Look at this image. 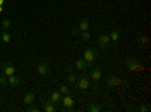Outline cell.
I'll list each match as a JSON object with an SVG mask.
<instances>
[{
	"instance_id": "obj_1",
	"label": "cell",
	"mask_w": 151,
	"mask_h": 112,
	"mask_svg": "<svg viewBox=\"0 0 151 112\" xmlns=\"http://www.w3.org/2000/svg\"><path fill=\"white\" fill-rule=\"evenodd\" d=\"M106 85L109 86V88H118V86H121V85L129 86L127 82H124L122 79H119L118 76H113V74H110V76L106 77Z\"/></svg>"
},
{
	"instance_id": "obj_2",
	"label": "cell",
	"mask_w": 151,
	"mask_h": 112,
	"mask_svg": "<svg viewBox=\"0 0 151 112\" xmlns=\"http://www.w3.org/2000/svg\"><path fill=\"white\" fill-rule=\"evenodd\" d=\"M97 56H98V52L95 50V48H92V47H89V48H86V50L83 52V59L88 62V64H94V61L97 59Z\"/></svg>"
},
{
	"instance_id": "obj_3",
	"label": "cell",
	"mask_w": 151,
	"mask_h": 112,
	"mask_svg": "<svg viewBox=\"0 0 151 112\" xmlns=\"http://www.w3.org/2000/svg\"><path fill=\"white\" fill-rule=\"evenodd\" d=\"M125 65H127V68L130 71H142L144 70L142 64H141L139 61H136L134 58H129L127 61H125Z\"/></svg>"
},
{
	"instance_id": "obj_4",
	"label": "cell",
	"mask_w": 151,
	"mask_h": 112,
	"mask_svg": "<svg viewBox=\"0 0 151 112\" xmlns=\"http://www.w3.org/2000/svg\"><path fill=\"white\" fill-rule=\"evenodd\" d=\"M0 68H2L5 76H12V74H15V71H17L15 65L12 64V62H3V64L0 65Z\"/></svg>"
},
{
	"instance_id": "obj_5",
	"label": "cell",
	"mask_w": 151,
	"mask_h": 112,
	"mask_svg": "<svg viewBox=\"0 0 151 112\" xmlns=\"http://www.w3.org/2000/svg\"><path fill=\"white\" fill-rule=\"evenodd\" d=\"M76 85H77L82 91H88V90L91 88V82H89V79L85 77V76H79V77H77V82H76Z\"/></svg>"
},
{
	"instance_id": "obj_6",
	"label": "cell",
	"mask_w": 151,
	"mask_h": 112,
	"mask_svg": "<svg viewBox=\"0 0 151 112\" xmlns=\"http://www.w3.org/2000/svg\"><path fill=\"white\" fill-rule=\"evenodd\" d=\"M60 103H62V106H64V109H68V111H73V108H74V100H73V97L70 94L62 95Z\"/></svg>"
},
{
	"instance_id": "obj_7",
	"label": "cell",
	"mask_w": 151,
	"mask_h": 112,
	"mask_svg": "<svg viewBox=\"0 0 151 112\" xmlns=\"http://www.w3.org/2000/svg\"><path fill=\"white\" fill-rule=\"evenodd\" d=\"M97 44H98V47L100 48H107L109 47V44H110V38H109V35H106V33H101L97 38Z\"/></svg>"
},
{
	"instance_id": "obj_8",
	"label": "cell",
	"mask_w": 151,
	"mask_h": 112,
	"mask_svg": "<svg viewBox=\"0 0 151 112\" xmlns=\"http://www.w3.org/2000/svg\"><path fill=\"white\" fill-rule=\"evenodd\" d=\"M36 70H38V73H40L41 76H47V74L50 73V65H48V62H40V64L36 65Z\"/></svg>"
},
{
	"instance_id": "obj_9",
	"label": "cell",
	"mask_w": 151,
	"mask_h": 112,
	"mask_svg": "<svg viewBox=\"0 0 151 112\" xmlns=\"http://www.w3.org/2000/svg\"><path fill=\"white\" fill-rule=\"evenodd\" d=\"M74 67L77 68V70H83V71H85V70H89V68H91L92 65H91V64H88V62H86V61H85L83 58H79L77 61H76Z\"/></svg>"
},
{
	"instance_id": "obj_10",
	"label": "cell",
	"mask_w": 151,
	"mask_h": 112,
	"mask_svg": "<svg viewBox=\"0 0 151 112\" xmlns=\"http://www.w3.org/2000/svg\"><path fill=\"white\" fill-rule=\"evenodd\" d=\"M42 111L44 112H56L58 111V105H55L50 100H44L42 102Z\"/></svg>"
},
{
	"instance_id": "obj_11",
	"label": "cell",
	"mask_w": 151,
	"mask_h": 112,
	"mask_svg": "<svg viewBox=\"0 0 151 112\" xmlns=\"http://www.w3.org/2000/svg\"><path fill=\"white\" fill-rule=\"evenodd\" d=\"M101 76H103V71H101V68L100 67H91V77H92V80L94 82H98L100 79H101Z\"/></svg>"
},
{
	"instance_id": "obj_12",
	"label": "cell",
	"mask_w": 151,
	"mask_h": 112,
	"mask_svg": "<svg viewBox=\"0 0 151 112\" xmlns=\"http://www.w3.org/2000/svg\"><path fill=\"white\" fill-rule=\"evenodd\" d=\"M8 83H9V86H12V88H17V86L21 85V79L17 77L15 74H12V76H8Z\"/></svg>"
},
{
	"instance_id": "obj_13",
	"label": "cell",
	"mask_w": 151,
	"mask_h": 112,
	"mask_svg": "<svg viewBox=\"0 0 151 112\" xmlns=\"http://www.w3.org/2000/svg\"><path fill=\"white\" fill-rule=\"evenodd\" d=\"M35 94L33 92H24V95H23V102L26 103V105H33L35 103Z\"/></svg>"
},
{
	"instance_id": "obj_14",
	"label": "cell",
	"mask_w": 151,
	"mask_h": 112,
	"mask_svg": "<svg viewBox=\"0 0 151 112\" xmlns=\"http://www.w3.org/2000/svg\"><path fill=\"white\" fill-rule=\"evenodd\" d=\"M77 29L80 30V32H83V30H88L89 29V21H88V18H82L80 21H79V24H77Z\"/></svg>"
},
{
	"instance_id": "obj_15",
	"label": "cell",
	"mask_w": 151,
	"mask_h": 112,
	"mask_svg": "<svg viewBox=\"0 0 151 112\" xmlns=\"http://www.w3.org/2000/svg\"><path fill=\"white\" fill-rule=\"evenodd\" d=\"M0 41H3V43H6V44L11 43V33H9V30L2 29V32H0Z\"/></svg>"
},
{
	"instance_id": "obj_16",
	"label": "cell",
	"mask_w": 151,
	"mask_h": 112,
	"mask_svg": "<svg viewBox=\"0 0 151 112\" xmlns=\"http://www.w3.org/2000/svg\"><path fill=\"white\" fill-rule=\"evenodd\" d=\"M109 38H110V41H113V43H118L119 38H121V33H119L116 29H110V32H109Z\"/></svg>"
},
{
	"instance_id": "obj_17",
	"label": "cell",
	"mask_w": 151,
	"mask_h": 112,
	"mask_svg": "<svg viewBox=\"0 0 151 112\" xmlns=\"http://www.w3.org/2000/svg\"><path fill=\"white\" fill-rule=\"evenodd\" d=\"M60 98H62V94L59 91H53L50 94V102H53L55 105H59L60 103Z\"/></svg>"
},
{
	"instance_id": "obj_18",
	"label": "cell",
	"mask_w": 151,
	"mask_h": 112,
	"mask_svg": "<svg viewBox=\"0 0 151 112\" xmlns=\"http://www.w3.org/2000/svg\"><path fill=\"white\" fill-rule=\"evenodd\" d=\"M77 77H79V76H77V74H76V73H74L73 70H71V71H68L67 80H68V83H70V85H74L76 82H77Z\"/></svg>"
},
{
	"instance_id": "obj_19",
	"label": "cell",
	"mask_w": 151,
	"mask_h": 112,
	"mask_svg": "<svg viewBox=\"0 0 151 112\" xmlns=\"http://www.w3.org/2000/svg\"><path fill=\"white\" fill-rule=\"evenodd\" d=\"M58 91L62 94V95H65V94H70V86L68 85H59V88Z\"/></svg>"
},
{
	"instance_id": "obj_20",
	"label": "cell",
	"mask_w": 151,
	"mask_h": 112,
	"mask_svg": "<svg viewBox=\"0 0 151 112\" xmlns=\"http://www.w3.org/2000/svg\"><path fill=\"white\" fill-rule=\"evenodd\" d=\"M88 111H89V112H100V111H101V106L95 105V103H91V105H88Z\"/></svg>"
},
{
	"instance_id": "obj_21",
	"label": "cell",
	"mask_w": 151,
	"mask_h": 112,
	"mask_svg": "<svg viewBox=\"0 0 151 112\" xmlns=\"http://www.w3.org/2000/svg\"><path fill=\"white\" fill-rule=\"evenodd\" d=\"M11 26H12V21L11 20H8V18H3L2 20V29H6L8 30Z\"/></svg>"
},
{
	"instance_id": "obj_22",
	"label": "cell",
	"mask_w": 151,
	"mask_h": 112,
	"mask_svg": "<svg viewBox=\"0 0 151 112\" xmlns=\"http://www.w3.org/2000/svg\"><path fill=\"white\" fill-rule=\"evenodd\" d=\"M147 41H148L147 36H139V38H137V44H139L141 47H145L147 46Z\"/></svg>"
},
{
	"instance_id": "obj_23",
	"label": "cell",
	"mask_w": 151,
	"mask_h": 112,
	"mask_svg": "<svg viewBox=\"0 0 151 112\" xmlns=\"http://www.w3.org/2000/svg\"><path fill=\"white\" fill-rule=\"evenodd\" d=\"M79 35H80V38L82 40H89L91 38V35H89V32H88V30H83V32H79Z\"/></svg>"
},
{
	"instance_id": "obj_24",
	"label": "cell",
	"mask_w": 151,
	"mask_h": 112,
	"mask_svg": "<svg viewBox=\"0 0 151 112\" xmlns=\"http://www.w3.org/2000/svg\"><path fill=\"white\" fill-rule=\"evenodd\" d=\"M137 111H139V112H150V106L148 105H139V106H137Z\"/></svg>"
},
{
	"instance_id": "obj_25",
	"label": "cell",
	"mask_w": 151,
	"mask_h": 112,
	"mask_svg": "<svg viewBox=\"0 0 151 112\" xmlns=\"http://www.w3.org/2000/svg\"><path fill=\"white\" fill-rule=\"evenodd\" d=\"M6 83H8V76L0 74V85H6Z\"/></svg>"
},
{
	"instance_id": "obj_26",
	"label": "cell",
	"mask_w": 151,
	"mask_h": 112,
	"mask_svg": "<svg viewBox=\"0 0 151 112\" xmlns=\"http://www.w3.org/2000/svg\"><path fill=\"white\" fill-rule=\"evenodd\" d=\"M27 111H29V112H38V111H40V109H38V108H35V106H30V105H29Z\"/></svg>"
},
{
	"instance_id": "obj_27",
	"label": "cell",
	"mask_w": 151,
	"mask_h": 112,
	"mask_svg": "<svg viewBox=\"0 0 151 112\" xmlns=\"http://www.w3.org/2000/svg\"><path fill=\"white\" fill-rule=\"evenodd\" d=\"M3 3H5V0H0V6H2Z\"/></svg>"
},
{
	"instance_id": "obj_28",
	"label": "cell",
	"mask_w": 151,
	"mask_h": 112,
	"mask_svg": "<svg viewBox=\"0 0 151 112\" xmlns=\"http://www.w3.org/2000/svg\"><path fill=\"white\" fill-rule=\"evenodd\" d=\"M2 11H3V8H2V6H0V12H2Z\"/></svg>"
}]
</instances>
